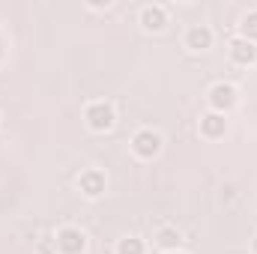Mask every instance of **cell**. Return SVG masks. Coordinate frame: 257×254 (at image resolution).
Masks as SVG:
<instances>
[{"label":"cell","mask_w":257,"mask_h":254,"mask_svg":"<svg viewBox=\"0 0 257 254\" xmlns=\"http://www.w3.org/2000/svg\"><path fill=\"white\" fill-rule=\"evenodd\" d=\"M128 150H132L135 159H141V162H153V159L162 156V150H165V138H162L159 129L144 126V129H138V132L132 135Z\"/></svg>","instance_id":"obj_1"},{"label":"cell","mask_w":257,"mask_h":254,"mask_svg":"<svg viewBox=\"0 0 257 254\" xmlns=\"http://www.w3.org/2000/svg\"><path fill=\"white\" fill-rule=\"evenodd\" d=\"M84 126L96 135H105L117 126V108L108 99H93L84 105Z\"/></svg>","instance_id":"obj_2"},{"label":"cell","mask_w":257,"mask_h":254,"mask_svg":"<svg viewBox=\"0 0 257 254\" xmlns=\"http://www.w3.org/2000/svg\"><path fill=\"white\" fill-rule=\"evenodd\" d=\"M206 105H209V111L227 117V114L239 105V90H236V84H230V81H215V84H209V90H206Z\"/></svg>","instance_id":"obj_3"},{"label":"cell","mask_w":257,"mask_h":254,"mask_svg":"<svg viewBox=\"0 0 257 254\" xmlns=\"http://www.w3.org/2000/svg\"><path fill=\"white\" fill-rule=\"evenodd\" d=\"M54 254H87L90 236L78 227V224H63L54 230Z\"/></svg>","instance_id":"obj_4"},{"label":"cell","mask_w":257,"mask_h":254,"mask_svg":"<svg viewBox=\"0 0 257 254\" xmlns=\"http://www.w3.org/2000/svg\"><path fill=\"white\" fill-rule=\"evenodd\" d=\"M75 189L81 197H87V200H99V197H105V191H108V177H105V171H99V168H84L78 177H75Z\"/></svg>","instance_id":"obj_5"},{"label":"cell","mask_w":257,"mask_h":254,"mask_svg":"<svg viewBox=\"0 0 257 254\" xmlns=\"http://www.w3.org/2000/svg\"><path fill=\"white\" fill-rule=\"evenodd\" d=\"M171 21V12L165 3H144L141 12H138V24L147 30V33H162Z\"/></svg>","instance_id":"obj_6"},{"label":"cell","mask_w":257,"mask_h":254,"mask_svg":"<svg viewBox=\"0 0 257 254\" xmlns=\"http://www.w3.org/2000/svg\"><path fill=\"white\" fill-rule=\"evenodd\" d=\"M183 45L192 51V54H203L215 45V30L209 24H189L186 33H183Z\"/></svg>","instance_id":"obj_7"},{"label":"cell","mask_w":257,"mask_h":254,"mask_svg":"<svg viewBox=\"0 0 257 254\" xmlns=\"http://www.w3.org/2000/svg\"><path fill=\"white\" fill-rule=\"evenodd\" d=\"M227 57H230L233 66L248 69V66L257 63V45L248 42V39H242V36H233V39L227 42Z\"/></svg>","instance_id":"obj_8"},{"label":"cell","mask_w":257,"mask_h":254,"mask_svg":"<svg viewBox=\"0 0 257 254\" xmlns=\"http://www.w3.org/2000/svg\"><path fill=\"white\" fill-rule=\"evenodd\" d=\"M197 132H200L203 141H221L227 135V117L224 114H215V111H206L197 120Z\"/></svg>","instance_id":"obj_9"},{"label":"cell","mask_w":257,"mask_h":254,"mask_svg":"<svg viewBox=\"0 0 257 254\" xmlns=\"http://www.w3.org/2000/svg\"><path fill=\"white\" fill-rule=\"evenodd\" d=\"M153 242L165 251H177L180 245H183V233H180V227H174V224H162V227H156V233H153Z\"/></svg>","instance_id":"obj_10"},{"label":"cell","mask_w":257,"mask_h":254,"mask_svg":"<svg viewBox=\"0 0 257 254\" xmlns=\"http://www.w3.org/2000/svg\"><path fill=\"white\" fill-rule=\"evenodd\" d=\"M236 30H239L236 36H242V39H248V42L257 45V9H245V12H242Z\"/></svg>","instance_id":"obj_11"},{"label":"cell","mask_w":257,"mask_h":254,"mask_svg":"<svg viewBox=\"0 0 257 254\" xmlns=\"http://www.w3.org/2000/svg\"><path fill=\"white\" fill-rule=\"evenodd\" d=\"M117 254H147V242L141 239V236H123L120 242H117V248H114Z\"/></svg>","instance_id":"obj_12"},{"label":"cell","mask_w":257,"mask_h":254,"mask_svg":"<svg viewBox=\"0 0 257 254\" xmlns=\"http://www.w3.org/2000/svg\"><path fill=\"white\" fill-rule=\"evenodd\" d=\"M87 9H111V0H105V3H102V0H90Z\"/></svg>","instance_id":"obj_13"},{"label":"cell","mask_w":257,"mask_h":254,"mask_svg":"<svg viewBox=\"0 0 257 254\" xmlns=\"http://www.w3.org/2000/svg\"><path fill=\"white\" fill-rule=\"evenodd\" d=\"M251 251L257 254V233H254V239H251Z\"/></svg>","instance_id":"obj_14"},{"label":"cell","mask_w":257,"mask_h":254,"mask_svg":"<svg viewBox=\"0 0 257 254\" xmlns=\"http://www.w3.org/2000/svg\"><path fill=\"white\" fill-rule=\"evenodd\" d=\"M165 254H189V251H183V248H177V251H165Z\"/></svg>","instance_id":"obj_15"}]
</instances>
